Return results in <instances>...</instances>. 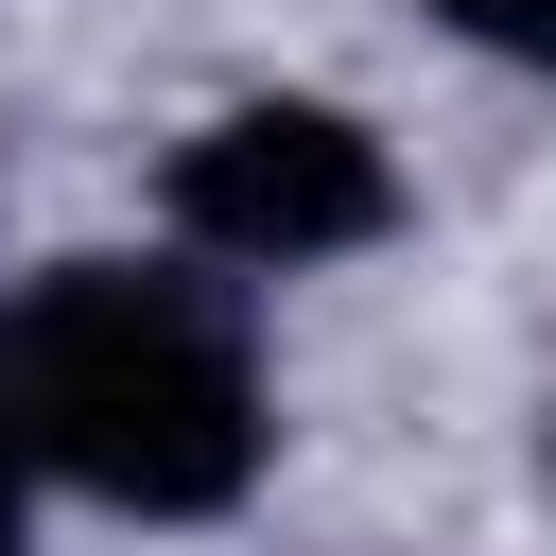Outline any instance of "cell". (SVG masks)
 Here are the masks:
<instances>
[{
  "label": "cell",
  "mask_w": 556,
  "mask_h": 556,
  "mask_svg": "<svg viewBox=\"0 0 556 556\" xmlns=\"http://www.w3.org/2000/svg\"><path fill=\"white\" fill-rule=\"evenodd\" d=\"M0 417L35 434L52 486L139 504V521H208L261 486V348L208 278L174 261H35L0 295Z\"/></svg>",
  "instance_id": "cell-1"
},
{
  "label": "cell",
  "mask_w": 556,
  "mask_h": 556,
  "mask_svg": "<svg viewBox=\"0 0 556 556\" xmlns=\"http://www.w3.org/2000/svg\"><path fill=\"white\" fill-rule=\"evenodd\" d=\"M174 226H191L208 261L295 278V261L382 243V226H400V174H382V139H365L348 104H226V122L174 139Z\"/></svg>",
  "instance_id": "cell-2"
},
{
  "label": "cell",
  "mask_w": 556,
  "mask_h": 556,
  "mask_svg": "<svg viewBox=\"0 0 556 556\" xmlns=\"http://www.w3.org/2000/svg\"><path fill=\"white\" fill-rule=\"evenodd\" d=\"M469 52H521V70H556V0H434Z\"/></svg>",
  "instance_id": "cell-3"
},
{
  "label": "cell",
  "mask_w": 556,
  "mask_h": 556,
  "mask_svg": "<svg viewBox=\"0 0 556 556\" xmlns=\"http://www.w3.org/2000/svg\"><path fill=\"white\" fill-rule=\"evenodd\" d=\"M539 469H556V417H539Z\"/></svg>",
  "instance_id": "cell-5"
},
{
  "label": "cell",
  "mask_w": 556,
  "mask_h": 556,
  "mask_svg": "<svg viewBox=\"0 0 556 556\" xmlns=\"http://www.w3.org/2000/svg\"><path fill=\"white\" fill-rule=\"evenodd\" d=\"M17 521H35V434L0 417V556H17Z\"/></svg>",
  "instance_id": "cell-4"
}]
</instances>
